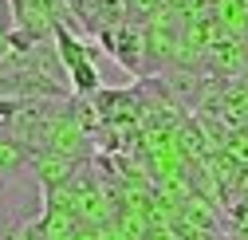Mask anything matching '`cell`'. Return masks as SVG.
Masks as SVG:
<instances>
[{"instance_id": "5b68a950", "label": "cell", "mask_w": 248, "mask_h": 240, "mask_svg": "<svg viewBox=\"0 0 248 240\" xmlns=\"http://www.w3.org/2000/svg\"><path fill=\"white\" fill-rule=\"evenodd\" d=\"M12 32H16V24H12V8H8V0H0V67H4V59H8Z\"/></svg>"}, {"instance_id": "277c9868", "label": "cell", "mask_w": 248, "mask_h": 240, "mask_svg": "<svg viewBox=\"0 0 248 240\" xmlns=\"http://www.w3.org/2000/svg\"><path fill=\"white\" fill-rule=\"evenodd\" d=\"M32 162H36V154L24 142L0 134V181H4V185L16 181V177H24V173H32Z\"/></svg>"}, {"instance_id": "7a4b0ae2", "label": "cell", "mask_w": 248, "mask_h": 240, "mask_svg": "<svg viewBox=\"0 0 248 240\" xmlns=\"http://www.w3.org/2000/svg\"><path fill=\"white\" fill-rule=\"evenodd\" d=\"M95 44L114 59L122 71L146 75V28H142V24H130V20H126V24L110 28V32H103Z\"/></svg>"}, {"instance_id": "6da1fadb", "label": "cell", "mask_w": 248, "mask_h": 240, "mask_svg": "<svg viewBox=\"0 0 248 240\" xmlns=\"http://www.w3.org/2000/svg\"><path fill=\"white\" fill-rule=\"evenodd\" d=\"M51 44L63 59V71H67V83H71V95L75 99H95L103 91V75L95 67V55H91V44H83L71 24H59L51 32Z\"/></svg>"}, {"instance_id": "3957f363", "label": "cell", "mask_w": 248, "mask_h": 240, "mask_svg": "<svg viewBox=\"0 0 248 240\" xmlns=\"http://www.w3.org/2000/svg\"><path fill=\"white\" fill-rule=\"evenodd\" d=\"M91 106L99 110V118L103 122H110V126H130V122H138L142 118V91L134 87V91H110V87H103V91L91 99Z\"/></svg>"}]
</instances>
